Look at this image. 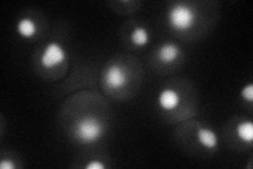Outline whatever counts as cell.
Instances as JSON below:
<instances>
[{
    "label": "cell",
    "mask_w": 253,
    "mask_h": 169,
    "mask_svg": "<svg viewBox=\"0 0 253 169\" xmlns=\"http://www.w3.org/2000/svg\"><path fill=\"white\" fill-rule=\"evenodd\" d=\"M168 19L172 28L177 31H187L191 29L196 20L195 12L185 4H176L168 14Z\"/></svg>",
    "instance_id": "1"
},
{
    "label": "cell",
    "mask_w": 253,
    "mask_h": 169,
    "mask_svg": "<svg viewBox=\"0 0 253 169\" xmlns=\"http://www.w3.org/2000/svg\"><path fill=\"white\" fill-rule=\"evenodd\" d=\"M105 127L98 119L94 117H85L77 124L76 135L84 143L96 142L104 133Z\"/></svg>",
    "instance_id": "2"
},
{
    "label": "cell",
    "mask_w": 253,
    "mask_h": 169,
    "mask_svg": "<svg viewBox=\"0 0 253 169\" xmlns=\"http://www.w3.org/2000/svg\"><path fill=\"white\" fill-rule=\"evenodd\" d=\"M66 58V52L63 50V48L56 43H51L46 46L42 55V65L50 69L55 66L59 65V63L63 62Z\"/></svg>",
    "instance_id": "3"
},
{
    "label": "cell",
    "mask_w": 253,
    "mask_h": 169,
    "mask_svg": "<svg viewBox=\"0 0 253 169\" xmlns=\"http://www.w3.org/2000/svg\"><path fill=\"white\" fill-rule=\"evenodd\" d=\"M126 82V75L125 71L120 66H111L106 74V83L112 89H120L124 87Z\"/></svg>",
    "instance_id": "4"
},
{
    "label": "cell",
    "mask_w": 253,
    "mask_h": 169,
    "mask_svg": "<svg viewBox=\"0 0 253 169\" xmlns=\"http://www.w3.org/2000/svg\"><path fill=\"white\" fill-rule=\"evenodd\" d=\"M158 102H160L161 107L165 110H173L179 105L180 98L175 90L165 89L158 96Z\"/></svg>",
    "instance_id": "5"
},
{
    "label": "cell",
    "mask_w": 253,
    "mask_h": 169,
    "mask_svg": "<svg viewBox=\"0 0 253 169\" xmlns=\"http://www.w3.org/2000/svg\"><path fill=\"white\" fill-rule=\"evenodd\" d=\"M180 54L179 47L174 44H164L158 50V58L164 63H171L176 60Z\"/></svg>",
    "instance_id": "6"
},
{
    "label": "cell",
    "mask_w": 253,
    "mask_h": 169,
    "mask_svg": "<svg viewBox=\"0 0 253 169\" xmlns=\"http://www.w3.org/2000/svg\"><path fill=\"white\" fill-rule=\"evenodd\" d=\"M197 140L206 148L213 149L217 146V136L215 132L207 128H200L197 131Z\"/></svg>",
    "instance_id": "7"
},
{
    "label": "cell",
    "mask_w": 253,
    "mask_h": 169,
    "mask_svg": "<svg viewBox=\"0 0 253 169\" xmlns=\"http://www.w3.org/2000/svg\"><path fill=\"white\" fill-rule=\"evenodd\" d=\"M17 30L18 33L25 38H31L33 37L36 32H37V26L36 23L30 19V18H23L21 19L18 25H17Z\"/></svg>",
    "instance_id": "8"
},
{
    "label": "cell",
    "mask_w": 253,
    "mask_h": 169,
    "mask_svg": "<svg viewBox=\"0 0 253 169\" xmlns=\"http://www.w3.org/2000/svg\"><path fill=\"white\" fill-rule=\"evenodd\" d=\"M236 133L244 142L251 143L253 141V124L252 122H243L236 128Z\"/></svg>",
    "instance_id": "9"
},
{
    "label": "cell",
    "mask_w": 253,
    "mask_h": 169,
    "mask_svg": "<svg viewBox=\"0 0 253 169\" xmlns=\"http://www.w3.org/2000/svg\"><path fill=\"white\" fill-rule=\"evenodd\" d=\"M132 43L137 47H144L149 42V33L145 28H136L131 34Z\"/></svg>",
    "instance_id": "10"
},
{
    "label": "cell",
    "mask_w": 253,
    "mask_h": 169,
    "mask_svg": "<svg viewBox=\"0 0 253 169\" xmlns=\"http://www.w3.org/2000/svg\"><path fill=\"white\" fill-rule=\"evenodd\" d=\"M242 96L245 101H247L249 103L253 101V85L252 84H249L248 86L243 88Z\"/></svg>",
    "instance_id": "11"
},
{
    "label": "cell",
    "mask_w": 253,
    "mask_h": 169,
    "mask_svg": "<svg viewBox=\"0 0 253 169\" xmlns=\"http://www.w3.org/2000/svg\"><path fill=\"white\" fill-rule=\"evenodd\" d=\"M106 166L102 164L99 161H92L88 165H86V169H104Z\"/></svg>",
    "instance_id": "12"
},
{
    "label": "cell",
    "mask_w": 253,
    "mask_h": 169,
    "mask_svg": "<svg viewBox=\"0 0 253 169\" xmlns=\"http://www.w3.org/2000/svg\"><path fill=\"white\" fill-rule=\"evenodd\" d=\"M0 168L1 169H14L15 165L11 162V161L2 160L1 163H0Z\"/></svg>",
    "instance_id": "13"
}]
</instances>
